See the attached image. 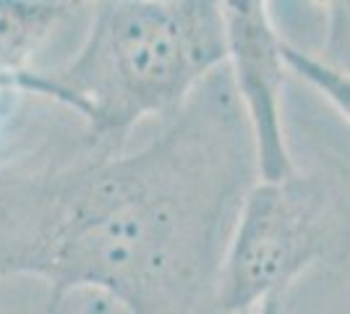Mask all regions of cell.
I'll return each instance as SVG.
<instances>
[{"label":"cell","instance_id":"cell-5","mask_svg":"<svg viewBox=\"0 0 350 314\" xmlns=\"http://www.w3.org/2000/svg\"><path fill=\"white\" fill-rule=\"evenodd\" d=\"M282 63H285V68L295 71L301 79H306L311 87H317V90L348 118L350 84H348V74H342V68H335V66H329L327 60L314 58L311 53L298 50V47L291 45L285 37H282Z\"/></svg>","mask_w":350,"mask_h":314},{"label":"cell","instance_id":"cell-6","mask_svg":"<svg viewBox=\"0 0 350 314\" xmlns=\"http://www.w3.org/2000/svg\"><path fill=\"white\" fill-rule=\"evenodd\" d=\"M81 314H126V312H123L118 304H113L110 299H105V296H94V301H89Z\"/></svg>","mask_w":350,"mask_h":314},{"label":"cell","instance_id":"cell-7","mask_svg":"<svg viewBox=\"0 0 350 314\" xmlns=\"http://www.w3.org/2000/svg\"><path fill=\"white\" fill-rule=\"evenodd\" d=\"M248 314H285V309H282V296L267 299L264 304H259L254 312H248Z\"/></svg>","mask_w":350,"mask_h":314},{"label":"cell","instance_id":"cell-8","mask_svg":"<svg viewBox=\"0 0 350 314\" xmlns=\"http://www.w3.org/2000/svg\"><path fill=\"white\" fill-rule=\"evenodd\" d=\"M0 97H5V94H3V92H0Z\"/></svg>","mask_w":350,"mask_h":314},{"label":"cell","instance_id":"cell-4","mask_svg":"<svg viewBox=\"0 0 350 314\" xmlns=\"http://www.w3.org/2000/svg\"><path fill=\"white\" fill-rule=\"evenodd\" d=\"M222 5L225 50L230 66V90L246 118L256 181L288 179L298 168L293 163L282 118V34L272 24L269 3L233 0Z\"/></svg>","mask_w":350,"mask_h":314},{"label":"cell","instance_id":"cell-3","mask_svg":"<svg viewBox=\"0 0 350 314\" xmlns=\"http://www.w3.org/2000/svg\"><path fill=\"white\" fill-rule=\"evenodd\" d=\"M332 183L324 173L295 170L280 181H254L235 212L215 280L225 314H248L285 288L332 244Z\"/></svg>","mask_w":350,"mask_h":314},{"label":"cell","instance_id":"cell-1","mask_svg":"<svg viewBox=\"0 0 350 314\" xmlns=\"http://www.w3.org/2000/svg\"><path fill=\"white\" fill-rule=\"evenodd\" d=\"M254 176L246 118L215 71L144 150L3 173L0 278H40L44 314L87 288L126 314H199Z\"/></svg>","mask_w":350,"mask_h":314},{"label":"cell","instance_id":"cell-2","mask_svg":"<svg viewBox=\"0 0 350 314\" xmlns=\"http://www.w3.org/2000/svg\"><path fill=\"white\" fill-rule=\"evenodd\" d=\"M222 5L212 0H105L79 53L55 71L14 79V92L73 110L97 152H123L144 118L173 116L225 66Z\"/></svg>","mask_w":350,"mask_h":314}]
</instances>
